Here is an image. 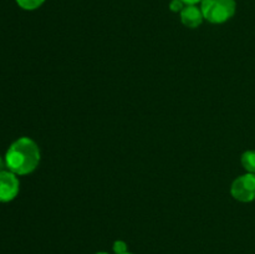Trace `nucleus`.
I'll list each match as a JSON object with an SVG mask.
<instances>
[{
    "label": "nucleus",
    "mask_w": 255,
    "mask_h": 254,
    "mask_svg": "<svg viewBox=\"0 0 255 254\" xmlns=\"http://www.w3.org/2000/svg\"><path fill=\"white\" fill-rule=\"evenodd\" d=\"M40 158L41 154L36 142L29 137H20L10 144L4 159L7 171L16 176H25L37 168Z\"/></svg>",
    "instance_id": "1"
},
{
    "label": "nucleus",
    "mask_w": 255,
    "mask_h": 254,
    "mask_svg": "<svg viewBox=\"0 0 255 254\" xmlns=\"http://www.w3.org/2000/svg\"><path fill=\"white\" fill-rule=\"evenodd\" d=\"M201 10L204 20L211 24H224L234 16L236 0H202Z\"/></svg>",
    "instance_id": "2"
},
{
    "label": "nucleus",
    "mask_w": 255,
    "mask_h": 254,
    "mask_svg": "<svg viewBox=\"0 0 255 254\" xmlns=\"http://www.w3.org/2000/svg\"><path fill=\"white\" fill-rule=\"evenodd\" d=\"M231 194L234 199L243 203L255 201V173L242 174L233 181Z\"/></svg>",
    "instance_id": "3"
},
{
    "label": "nucleus",
    "mask_w": 255,
    "mask_h": 254,
    "mask_svg": "<svg viewBox=\"0 0 255 254\" xmlns=\"http://www.w3.org/2000/svg\"><path fill=\"white\" fill-rule=\"evenodd\" d=\"M20 182L16 174L10 171L0 172V203H7L19 194Z\"/></svg>",
    "instance_id": "4"
},
{
    "label": "nucleus",
    "mask_w": 255,
    "mask_h": 254,
    "mask_svg": "<svg viewBox=\"0 0 255 254\" xmlns=\"http://www.w3.org/2000/svg\"><path fill=\"white\" fill-rule=\"evenodd\" d=\"M181 15L182 24L189 29H196V27L201 26L203 22V12H202L201 6L197 5H186L184 9L179 12Z\"/></svg>",
    "instance_id": "5"
},
{
    "label": "nucleus",
    "mask_w": 255,
    "mask_h": 254,
    "mask_svg": "<svg viewBox=\"0 0 255 254\" xmlns=\"http://www.w3.org/2000/svg\"><path fill=\"white\" fill-rule=\"evenodd\" d=\"M241 162L243 168L248 173H255V151L254 149H248L244 152L241 157Z\"/></svg>",
    "instance_id": "6"
},
{
    "label": "nucleus",
    "mask_w": 255,
    "mask_h": 254,
    "mask_svg": "<svg viewBox=\"0 0 255 254\" xmlns=\"http://www.w3.org/2000/svg\"><path fill=\"white\" fill-rule=\"evenodd\" d=\"M16 4L24 10H36L44 4L46 0H15Z\"/></svg>",
    "instance_id": "7"
},
{
    "label": "nucleus",
    "mask_w": 255,
    "mask_h": 254,
    "mask_svg": "<svg viewBox=\"0 0 255 254\" xmlns=\"http://www.w3.org/2000/svg\"><path fill=\"white\" fill-rule=\"evenodd\" d=\"M112 249H114L115 254H124L128 252V246L124 241H115Z\"/></svg>",
    "instance_id": "8"
},
{
    "label": "nucleus",
    "mask_w": 255,
    "mask_h": 254,
    "mask_svg": "<svg viewBox=\"0 0 255 254\" xmlns=\"http://www.w3.org/2000/svg\"><path fill=\"white\" fill-rule=\"evenodd\" d=\"M184 6H186V4L182 0H172L169 2V10L173 12H181L184 9Z\"/></svg>",
    "instance_id": "9"
},
{
    "label": "nucleus",
    "mask_w": 255,
    "mask_h": 254,
    "mask_svg": "<svg viewBox=\"0 0 255 254\" xmlns=\"http://www.w3.org/2000/svg\"><path fill=\"white\" fill-rule=\"evenodd\" d=\"M186 5H197L198 2H202V0H182Z\"/></svg>",
    "instance_id": "10"
},
{
    "label": "nucleus",
    "mask_w": 255,
    "mask_h": 254,
    "mask_svg": "<svg viewBox=\"0 0 255 254\" xmlns=\"http://www.w3.org/2000/svg\"><path fill=\"white\" fill-rule=\"evenodd\" d=\"M4 167H6L5 166V159H2V157L0 156V172L4 171Z\"/></svg>",
    "instance_id": "11"
},
{
    "label": "nucleus",
    "mask_w": 255,
    "mask_h": 254,
    "mask_svg": "<svg viewBox=\"0 0 255 254\" xmlns=\"http://www.w3.org/2000/svg\"><path fill=\"white\" fill-rule=\"evenodd\" d=\"M96 254H109V253H106V252H99V253H96Z\"/></svg>",
    "instance_id": "12"
},
{
    "label": "nucleus",
    "mask_w": 255,
    "mask_h": 254,
    "mask_svg": "<svg viewBox=\"0 0 255 254\" xmlns=\"http://www.w3.org/2000/svg\"><path fill=\"white\" fill-rule=\"evenodd\" d=\"M124 254H132V253H129V252H127V253H124Z\"/></svg>",
    "instance_id": "13"
}]
</instances>
